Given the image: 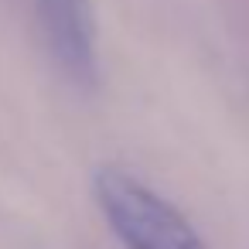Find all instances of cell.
Returning a JSON list of instances; mask_svg holds the SVG:
<instances>
[{"label": "cell", "mask_w": 249, "mask_h": 249, "mask_svg": "<svg viewBox=\"0 0 249 249\" xmlns=\"http://www.w3.org/2000/svg\"><path fill=\"white\" fill-rule=\"evenodd\" d=\"M92 195L113 235L126 249H205L195 225L123 167H99Z\"/></svg>", "instance_id": "cell-1"}, {"label": "cell", "mask_w": 249, "mask_h": 249, "mask_svg": "<svg viewBox=\"0 0 249 249\" xmlns=\"http://www.w3.org/2000/svg\"><path fill=\"white\" fill-rule=\"evenodd\" d=\"M35 18L48 58L62 79L92 92L99 86V45L89 0H35Z\"/></svg>", "instance_id": "cell-2"}]
</instances>
